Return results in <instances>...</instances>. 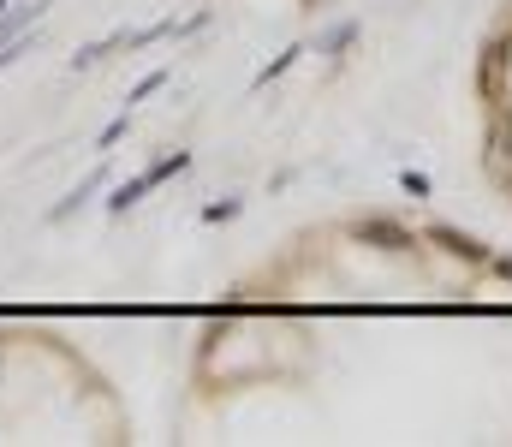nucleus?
Returning a JSON list of instances; mask_svg holds the SVG:
<instances>
[{"instance_id":"nucleus-1","label":"nucleus","mask_w":512,"mask_h":447,"mask_svg":"<svg viewBox=\"0 0 512 447\" xmlns=\"http://www.w3.org/2000/svg\"><path fill=\"white\" fill-rule=\"evenodd\" d=\"M185 167H191V155H185V149H173V155H161V161H149L143 173H131V179H120V185H114V197H108V215H126V209H137V203H143V197H149L155 185H167V179H179Z\"/></svg>"},{"instance_id":"nucleus-2","label":"nucleus","mask_w":512,"mask_h":447,"mask_svg":"<svg viewBox=\"0 0 512 447\" xmlns=\"http://www.w3.org/2000/svg\"><path fill=\"white\" fill-rule=\"evenodd\" d=\"M102 185H108V167H96V173H90L84 185H72V191H66V197H60V203L48 209V221H66V215H78V209H84V203H90V197H96Z\"/></svg>"},{"instance_id":"nucleus-3","label":"nucleus","mask_w":512,"mask_h":447,"mask_svg":"<svg viewBox=\"0 0 512 447\" xmlns=\"http://www.w3.org/2000/svg\"><path fill=\"white\" fill-rule=\"evenodd\" d=\"M298 54H304V48H286V54H274V60H268V66H262V72H256V78H251V90H262L268 78H280V72H286V66L298 60Z\"/></svg>"},{"instance_id":"nucleus-4","label":"nucleus","mask_w":512,"mask_h":447,"mask_svg":"<svg viewBox=\"0 0 512 447\" xmlns=\"http://www.w3.org/2000/svg\"><path fill=\"white\" fill-rule=\"evenodd\" d=\"M161 84H167V66H155V72H143V78H137V90L126 96V108H131V102H143V96H155Z\"/></svg>"},{"instance_id":"nucleus-5","label":"nucleus","mask_w":512,"mask_h":447,"mask_svg":"<svg viewBox=\"0 0 512 447\" xmlns=\"http://www.w3.org/2000/svg\"><path fill=\"white\" fill-rule=\"evenodd\" d=\"M399 185H405L411 197H429V173H411V167H405V173H399Z\"/></svg>"},{"instance_id":"nucleus-6","label":"nucleus","mask_w":512,"mask_h":447,"mask_svg":"<svg viewBox=\"0 0 512 447\" xmlns=\"http://www.w3.org/2000/svg\"><path fill=\"white\" fill-rule=\"evenodd\" d=\"M233 215H239V197H227V203H209V209H203V221H233Z\"/></svg>"},{"instance_id":"nucleus-7","label":"nucleus","mask_w":512,"mask_h":447,"mask_svg":"<svg viewBox=\"0 0 512 447\" xmlns=\"http://www.w3.org/2000/svg\"><path fill=\"white\" fill-rule=\"evenodd\" d=\"M352 36H358V24H340V30H328V36H322V48H346Z\"/></svg>"},{"instance_id":"nucleus-8","label":"nucleus","mask_w":512,"mask_h":447,"mask_svg":"<svg viewBox=\"0 0 512 447\" xmlns=\"http://www.w3.org/2000/svg\"><path fill=\"white\" fill-rule=\"evenodd\" d=\"M0 12H6V0H0Z\"/></svg>"}]
</instances>
